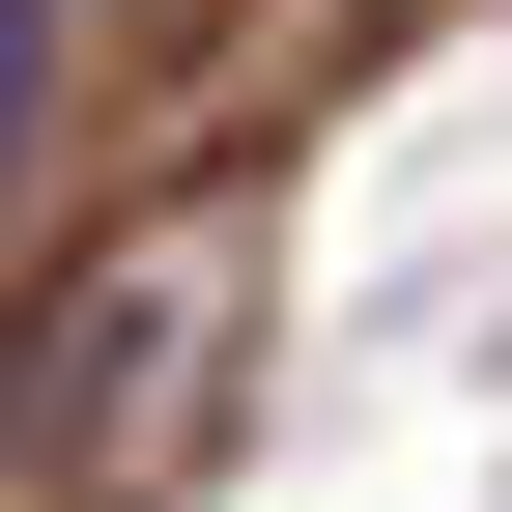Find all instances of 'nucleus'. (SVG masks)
<instances>
[{"label":"nucleus","mask_w":512,"mask_h":512,"mask_svg":"<svg viewBox=\"0 0 512 512\" xmlns=\"http://www.w3.org/2000/svg\"><path fill=\"white\" fill-rule=\"evenodd\" d=\"M29 114H57V0H0V171H29Z\"/></svg>","instance_id":"nucleus-1"}]
</instances>
